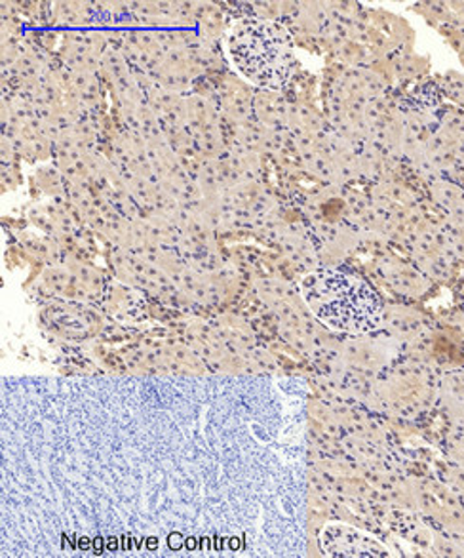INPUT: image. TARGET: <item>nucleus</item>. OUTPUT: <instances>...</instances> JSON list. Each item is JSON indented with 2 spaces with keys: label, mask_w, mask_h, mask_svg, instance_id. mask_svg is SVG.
Returning <instances> with one entry per match:
<instances>
[{
  "label": "nucleus",
  "mask_w": 464,
  "mask_h": 558,
  "mask_svg": "<svg viewBox=\"0 0 464 558\" xmlns=\"http://www.w3.org/2000/svg\"><path fill=\"white\" fill-rule=\"evenodd\" d=\"M301 292L320 323L345 333L374 332L381 325V302L366 280L343 271L308 272Z\"/></svg>",
  "instance_id": "f257e3e1"
},
{
  "label": "nucleus",
  "mask_w": 464,
  "mask_h": 558,
  "mask_svg": "<svg viewBox=\"0 0 464 558\" xmlns=\"http://www.w3.org/2000/svg\"><path fill=\"white\" fill-rule=\"evenodd\" d=\"M227 53L240 75L269 90L285 86L295 65L292 35L284 25L261 17H244L232 25Z\"/></svg>",
  "instance_id": "f03ea898"
},
{
  "label": "nucleus",
  "mask_w": 464,
  "mask_h": 558,
  "mask_svg": "<svg viewBox=\"0 0 464 558\" xmlns=\"http://www.w3.org/2000/svg\"><path fill=\"white\" fill-rule=\"evenodd\" d=\"M320 547L328 557H389L384 545L345 524L326 526L320 534Z\"/></svg>",
  "instance_id": "7ed1b4c3"
}]
</instances>
